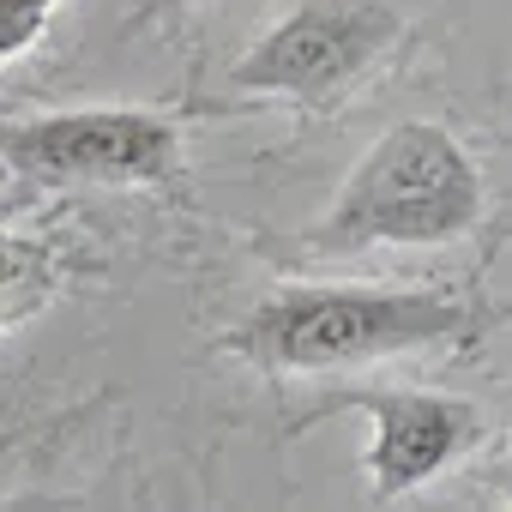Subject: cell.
<instances>
[{
	"instance_id": "cell-2",
	"label": "cell",
	"mask_w": 512,
	"mask_h": 512,
	"mask_svg": "<svg viewBox=\"0 0 512 512\" xmlns=\"http://www.w3.org/2000/svg\"><path fill=\"white\" fill-rule=\"evenodd\" d=\"M476 217L482 163L470 145L440 121H392L338 181L332 205L302 229V247L326 260L374 247H452Z\"/></svg>"
},
{
	"instance_id": "cell-1",
	"label": "cell",
	"mask_w": 512,
	"mask_h": 512,
	"mask_svg": "<svg viewBox=\"0 0 512 512\" xmlns=\"http://www.w3.org/2000/svg\"><path fill=\"white\" fill-rule=\"evenodd\" d=\"M476 338V308L422 284H284L260 296L223 350L266 374H350L392 356L458 350Z\"/></svg>"
},
{
	"instance_id": "cell-6",
	"label": "cell",
	"mask_w": 512,
	"mask_h": 512,
	"mask_svg": "<svg viewBox=\"0 0 512 512\" xmlns=\"http://www.w3.org/2000/svg\"><path fill=\"white\" fill-rule=\"evenodd\" d=\"M55 13H61V0H0V73L49 37Z\"/></svg>"
},
{
	"instance_id": "cell-9",
	"label": "cell",
	"mask_w": 512,
	"mask_h": 512,
	"mask_svg": "<svg viewBox=\"0 0 512 512\" xmlns=\"http://www.w3.org/2000/svg\"><path fill=\"white\" fill-rule=\"evenodd\" d=\"M506 506H512V476H506Z\"/></svg>"
},
{
	"instance_id": "cell-5",
	"label": "cell",
	"mask_w": 512,
	"mask_h": 512,
	"mask_svg": "<svg viewBox=\"0 0 512 512\" xmlns=\"http://www.w3.org/2000/svg\"><path fill=\"white\" fill-rule=\"evenodd\" d=\"M326 410H356L368 422L362 482L380 506L428 488L482 440V410L470 398L422 386H338L326 392Z\"/></svg>"
},
{
	"instance_id": "cell-4",
	"label": "cell",
	"mask_w": 512,
	"mask_h": 512,
	"mask_svg": "<svg viewBox=\"0 0 512 512\" xmlns=\"http://www.w3.org/2000/svg\"><path fill=\"white\" fill-rule=\"evenodd\" d=\"M0 163L37 187H169L187 139L163 109H49L0 121Z\"/></svg>"
},
{
	"instance_id": "cell-8",
	"label": "cell",
	"mask_w": 512,
	"mask_h": 512,
	"mask_svg": "<svg viewBox=\"0 0 512 512\" xmlns=\"http://www.w3.org/2000/svg\"><path fill=\"white\" fill-rule=\"evenodd\" d=\"M199 7H211V0H145V7L133 13V31H151V25H163V19H187V13H199Z\"/></svg>"
},
{
	"instance_id": "cell-3",
	"label": "cell",
	"mask_w": 512,
	"mask_h": 512,
	"mask_svg": "<svg viewBox=\"0 0 512 512\" xmlns=\"http://www.w3.org/2000/svg\"><path fill=\"white\" fill-rule=\"evenodd\" d=\"M398 37L404 13L392 0H296L272 31L235 55L229 85L302 109H332L398 49Z\"/></svg>"
},
{
	"instance_id": "cell-7",
	"label": "cell",
	"mask_w": 512,
	"mask_h": 512,
	"mask_svg": "<svg viewBox=\"0 0 512 512\" xmlns=\"http://www.w3.org/2000/svg\"><path fill=\"white\" fill-rule=\"evenodd\" d=\"M31 284H37V253H31L19 235L0 229V320H7V314L31 296Z\"/></svg>"
}]
</instances>
